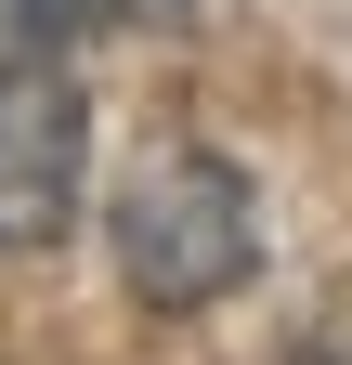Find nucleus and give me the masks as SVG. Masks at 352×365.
<instances>
[{
    "mask_svg": "<svg viewBox=\"0 0 352 365\" xmlns=\"http://www.w3.org/2000/svg\"><path fill=\"white\" fill-rule=\"evenodd\" d=\"M92 182V105H78L66 53H0V248H53Z\"/></svg>",
    "mask_w": 352,
    "mask_h": 365,
    "instance_id": "nucleus-2",
    "label": "nucleus"
},
{
    "mask_svg": "<svg viewBox=\"0 0 352 365\" xmlns=\"http://www.w3.org/2000/svg\"><path fill=\"white\" fill-rule=\"evenodd\" d=\"M118 287L144 300V313H209V300H235L248 274H261V196H248V170L235 157H209V144H157L144 170L118 182Z\"/></svg>",
    "mask_w": 352,
    "mask_h": 365,
    "instance_id": "nucleus-1",
    "label": "nucleus"
}]
</instances>
